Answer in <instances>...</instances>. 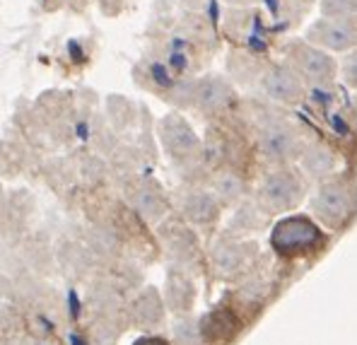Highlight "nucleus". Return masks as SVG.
Wrapping results in <instances>:
<instances>
[{
  "label": "nucleus",
  "mask_w": 357,
  "mask_h": 345,
  "mask_svg": "<svg viewBox=\"0 0 357 345\" xmlns=\"http://www.w3.org/2000/svg\"><path fill=\"white\" fill-rule=\"evenodd\" d=\"M343 77H345V82H348V85L357 87V51L345 59V63H343Z\"/></svg>",
  "instance_id": "obj_19"
},
{
  "label": "nucleus",
  "mask_w": 357,
  "mask_h": 345,
  "mask_svg": "<svg viewBox=\"0 0 357 345\" xmlns=\"http://www.w3.org/2000/svg\"><path fill=\"white\" fill-rule=\"evenodd\" d=\"M314 210L331 227H338L348 220L350 210H353V198H350L348 188L343 184H324L317 191L314 198Z\"/></svg>",
  "instance_id": "obj_3"
},
{
  "label": "nucleus",
  "mask_w": 357,
  "mask_h": 345,
  "mask_svg": "<svg viewBox=\"0 0 357 345\" xmlns=\"http://www.w3.org/2000/svg\"><path fill=\"white\" fill-rule=\"evenodd\" d=\"M234 99V92L222 77H203L193 90V102L203 112H220Z\"/></svg>",
  "instance_id": "obj_9"
},
{
  "label": "nucleus",
  "mask_w": 357,
  "mask_h": 345,
  "mask_svg": "<svg viewBox=\"0 0 357 345\" xmlns=\"http://www.w3.org/2000/svg\"><path fill=\"white\" fill-rule=\"evenodd\" d=\"M355 116H357V102H355Z\"/></svg>",
  "instance_id": "obj_21"
},
{
  "label": "nucleus",
  "mask_w": 357,
  "mask_h": 345,
  "mask_svg": "<svg viewBox=\"0 0 357 345\" xmlns=\"http://www.w3.org/2000/svg\"><path fill=\"white\" fill-rule=\"evenodd\" d=\"M133 208L143 217L160 220L162 215H165V210H167V203H165V198H162L157 191H152V188H143V191H135Z\"/></svg>",
  "instance_id": "obj_14"
},
{
  "label": "nucleus",
  "mask_w": 357,
  "mask_h": 345,
  "mask_svg": "<svg viewBox=\"0 0 357 345\" xmlns=\"http://www.w3.org/2000/svg\"><path fill=\"white\" fill-rule=\"evenodd\" d=\"M160 135L172 157H188L191 153H196L198 148L196 133H193V128L181 116H167L160 125Z\"/></svg>",
  "instance_id": "obj_7"
},
{
  "label": "nucleus",
  "mask_w": 357,
  "mask_h": 345,
  "mask_svg": "<svg viewBox=\"0 0 357 345\" xmlns=\"http://www.w3.org/2000/svg\"><path fill=\"white\" fill-rule=\"evenodd\" d=\"M215 263H218V270L222 275L239 273L241 266H244V249L237 247V244H222L215 251Z\"/></svg>",
  "instance_id": "obj_15"
},
{
  "label": "nucleus",
  "mask_w": 357,
  "mask_h": 345,
  "mask_svg": "<svg viewBox=\"0 0 357 345\" xmlns=\"http://www.w3.org/2000/svg\"><path fill=\"white\" fill-rule=\"evenodd\" d=\"M264 90L275 102L295 104L302 97V77L290 68L278 66L273 70H268V75L264 77Z\"/></svg>",
  "instance_id": "obj_8"
},
{
  "label": "nucleus",
  "mask_w": 357,
  "mask_h": 345,
  "mask_svg": "<svg viewBox=\"0 0 357 345\" xmlns=\"http://www.w3.org/2000/svg\"><path fill=\"white\" fill-rule=\"evenodd\" d=\"M271 242L280 254H297L319 242V229L304 217H287L273 229Z\"/></svg>",
  "instance_id": "obj_2"
},
{
  "label": "nucleus",
  "mask_w": 357,
  "mask_h": 345,
  "mask_svg": "<svg viewBox=\"0 0 357 345\" xmlns=\"http://www.w3.org/2000/svg\"><path fill=\"white\" fill-rule=\"evenodd\" d=\"M133 345H167V341H162V338H157V336H145V338H138Z\"/></svg>",
  "instance_id": "obj_20"
},
{
  "label": "nucleus",
  "mask_w": 357,
  "mask_h": 345,
  "mask_svg": "<svg viewBox=\"0 0 357 345\" xmlns=\"http://www.w3.org/2000/svg\"><path fill=\"white\" fill-rule=\"evenodd\" d=\"M196 300V290L183 275H169V285H167V302L174 312H186Z\"/></svg>",
  "instance_id": "obj_13"
},
{
  "label": "nucleus",
  "mask_w": 357,
  "mask_h": 345,
  "mask_svg": "<svg viewBox=\"0 0 357 345\" xmlns=\"http://www.w3.org/2000/svg\"><path fill=\"white\" fill-rule=\"evenodd\" d=\"M261 153L273 162H285L292 160L299 153V138L297 133L285 123H273L261 130Z\"/></svg>",
  "instance_id": "obj_4"
},
{
  "label": "nucleus",
  "mask_w": 357,
  "mask_h": 345,
  "mask_svg": "<svg viewBox=\"0 0 357 345\" xmlns=\"http://www.w3.org/2000/svg\"><path fill=\"white\" fill-rule=\"evenodd\" d=\"M130 319L138 328H155L162 323L165 319V302H162L160 292L152 290V287H145L138 297L133 300V307H130Z\"/></svg>",
  "instance_id": "obj_10"
},
{
  "label": "nucleus",
  "mask_w": 357,
  "mask_h": 345,
  "mask_svg": "<svg viewBox=\"0 0 357 345\" xmlns=\"http://www.w3.org/2000/svg\"><path fill=\"white\" fill-rule=\"evenodd\" d=\"M259 193L268 210H290L302 201V184L292 171H273Z\"/></svg>",
  "instance_id": "obj_1"
},
{
  "label": "nucleus",
  "mask_w": 357,
  "mask_h": 345,
  "mask_svg": "<svg viewBox=\"0 0 357 345\" xmlns=\"http://www.w3.org/2000/svg\"><path fill=\"white\" fill-rule=\"evenodd\" d=\"M307 39L314 41V44L326 46V49L345 51V49H353L357 44V31L345 20H319L307 31Z\"/></svg>",
  "instance_id": "obj_5"
},
{
  "label": "nucleus",
  "mask_w": 357,
  "mask_h": 345,
  "mask_svg": "<svg viewBox=\"0 0 357 345\" xmlns=\"http://www.w3.org/2000/svg\"><path fill=\"white\" fill-rule=\"evenodd\" d=\"M201 338L208 343H225L237 333V319L232 312L227 309H218L210 312L206 319L201 321Z\"/></svg>",
  "instance_id": "obj_11"
},
{
  "label": "nucleus",
  "mask_w": 357,
  "mask_h": 345,
  "mask_svg": "<svg viewBox=\"0 0 357 345\" xmlns=\"http://www.w3.org/2000/svg\"><path fill=\"white\" fill-rule=\"evenodd\" d=\"M321 10L331 20H348L357 13V0H324Z\"/></svg>",
  "instance_id": "obj_17"
},
{
  "label": "nucleus",
  "mask_w": 357,
  "mask_h": 345,
  "mask_svg": "<svg viewBox=\"0 0 357 345\" xmlns=\"http://www.w3.org/2000/svg\"><path fill=\"white\" fill-rule=\"evenodd\" d=\"M355 198H357V188H355Z\"/></svg>",
  "instance_id": "obj_22"
},
{
  "label": "nucleus",
  "mask_w": 357,
  "mask_h": 345,
  "mask_svg": "<svg viewBox=\"0 0 357 345\" xmlns=\"http://www.w3.org/2000/svg\"><path fill=\"white\" fill-rule=\"evenodd\" d=\"M292 59H295L299 72H302L307 80L319 82V85L328 82L335 72L333 59H331L328 54H324V51L314 49V46H307V44L295 46V49H292Z\"/></svg>",
  "instance_id": "obj_6"
},
{
  "label": "nucleus",
  "mask_w": 357,
  "mask_h": 345,
  "mask_svg": "<svg viewBox=\"0 0 357 345\" xmlns=\"http://www.w3.org/2000/svg\"><path fill=\"white\" fill-rule=\"evenodd\" d=\"M183 213L193 222H210V220L218 217V201H215L213 193L193 191L183 201Z\"/></svg>",
  "instance_id": "obj_12"
},
{
  "label": "nucleus",
  "mask_w": 357,
  "mask_h": 345,
  "mask_svg": "<svg viewBox=\"0 0 357 345\" xmlns=\"http://www.w3.org/2000/svg\"><path fill=\"white\" fill-rule=\"evenodd\" d=\"M218 193L222 201H237L241 193V181L232 174H225L222 179H218Z\"/></svg>",
  "instance_id": "obj_18"
},
{
  "label": "nucleus",
  "mask_w": 357,
  "mask_h": 345,
  "mask_svg": "<svg viewBox=\"0 0 357 345\" xmlns=\"http://www.w3.org/2000/svg\"><path fill=\"white\" fill-rule=\"evenodd\" d=\"M304 167L317 176L326 174V171L333 169V155H331L326 148H314L304 155Z\"/></svg>",
  "instance_id": "obj_16"
}]
</instances>
